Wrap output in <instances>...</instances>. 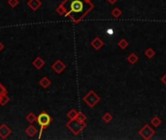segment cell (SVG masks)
<instances>
[{
    "instance_id": "6da1fadb",
    "label": "cell",
    "mask_w": 166,
    "mask_h": 140,
    "mask_svg": "<svg viewBox=\"0 0 166 140\" xmlns=\"http://www.w3.org/2000/svg\"><path fill=\"white\" fill-rule=\"evenodd\" d=\"M68 7H67V16L70 15L72 19L78 22L80 19L83 18L86 13L89 11L91 5L87 3L85 0H67Z\"/></svg>"
},
{
    "instance_id": "7a4b0ae2",
    "label": "cell",
    "mask_w": 166,
    "mask_h": 140,
    "mask_svg": "<svg viewBox=\"0 0 166 140\" xmlns=\"http://www.w3.org/2000/svg\"><path fill=\"white\" fill-rule=\"evenodd\" d=\"M36 121H37L38 125L40 126V128H41V132H42L43 129L47 128L50 126V124L52 123V118H51V116L47 114L46 112H42L41 114L37 117Z\"/></svg>"
},
{
    "instance_id": "3957f363",
    "label": "cell",
    "mask_w": 166,
    "mask_h": 140,
    "mask_svg": "<svg viewBox=\"0 0 166 140\" xmlns=\"http://www.w3.org/2000/svg\"><path fill=\"white\" fill-rule=\"evenodd\" d=\"M99 99H100V98H99L98 96L96 95L95 93H94L93 92H92V91H91V92H89L88 93V95L84 97V100H85L86 102H87V104L91 106V107H92V106H94V105L96 104V103H97V102L99 101Z\"/></svg>"
},
{
    "instance_id": "277c9868",
    "label": "cell",
    "mask_w": 166,
    "mask_h": 140,
    "mask_svg": "<svg viewBox=\"0 0 166 140\" xmlns=\"http://www.w3.org/2000/svg\"><path fill=\"white\" fill-rule=\"evenodd\" d=\"M154 133H155V131H152V129L148 125L145 126V128H143L141 131H140V135L143 136V137H144L145 139L151 138L152 136L154 135Z\"/></svg>"
},
{
    "instance_id": "5b68a950",
    "label": "cell",
    "mask_w": 166,
    "mask_h": 140,
    "mask_svg": "<svg viewBox=\"0 0 166 140\" xmlns=\"http://www.w3.org/2000/svg\"><path fill=\"white\" fill-rule=\"evenodd\" d=\"M52 68L55 70L56 73H60L64 70L65 68V64L60 61H57L56 62H55L54 64L52 65Z\"/></svg>"
},
{
    "instance_id": "8992f818",
    "label": "cell",
    "mask_w": 166,
    "mask_h": 140,
    "mask_svg": "<svg viewBox=\"0 0 166 140\" xmlns=\"http://www.w3.org/2000/svg\"><path fill=\"white\" fill-rule=\"evenodd\" d=\"M10 133H11V129L6 125H2L0 126V136H1L2 138H6Z\"/></svg>"
},
{
    "instance_id": "52a82bcc",
    "label": "cell",
    "mask_w": 166,
    "mask_h": 140,
    "mask_svg": "<svg viewBox=\"0 0 166 140\" xmlns=\"http://www.w3.org/2000/svg\"><path fill=\"white\" fill-rule=\"evenodd\" d=\"M41 1H40V0H29L28 1V3H27V5L29 6V7H30L32 10H37L40 6H41Z\"/></svg>"
},
{
    "instance_id": "ba28073f",
    "label": "cell",
    "mask_w": 166,
    "mask_h": 140,
    "mask_svg": "<svg viewBox=\"0 0 166 140\" xmlns=\"http://www.w3.org/2000/svg\"><path fill=\"white\" fill-rule=\"evenodd\" d=\"M102 45H103V42H102V40L100 39V38H95L93 41L91 42V46L93 47V48L95 49V50H99L102 47Z\"/></svg>"
},
{
    "instance_id": "9c48e42d",
    "label": "cell",
    "mask_w": 166,
    "mask_h": 140,
    "mask_svg": "<svg viewBox=\"0 0 166 140\" xmlns=\"http://www.w3.org/2000/svg\"><path fill=\"white\" fill-rule=\"evenodd\" d=\"M26 133H27L29 136H31V137H32V136H34L36 133H37V129H36L33 126H30L29 128H26Z\"/></svg>"
},
{
    "instance_id": "30bf717a",
    "label": "cell",
    "mask_w": 166,
    "mask_h": 140,
    "mask_svg": "<svg viewBox=\"0 0 166 140\" xmlns=\"http://www.w3.org/2000/svg\"><path fill=\"white\" fill-rule=\"evenodd\" d=\"M33 65H34L36 68L40 69L43 65H44V61H43L40 58H37L34 61H33Z\"/></svg>"
},
{
    "instance_id": "8fae6325",
    "label": "cell",
    "mask_w": 166,
    "mask_h": 140,
    "mask_svg": "<svg viewBox=\"0 0 166 140\" xmlns=\"http://www.w3.org/2000/svg\"><path fill=\"white\" fill-rule=\"evenodd\" d=\"M40 85H41L43 88H48V87L51 85V81L48 78H43L41 81H40Z\"/></svg>"
},
{
    "instance_id": "7c38bea8",
    "label": "cell",
    "mask_w": 166,
    "mask_h": 140,
    "mask_svg": "<svg viewBox=\"0 0 166 140\" xmlns=\"http://www.w3.org/2000/svg\"><path fill=\"white\" fill-rule=\"evenodd\" d=\"M8 101H9V97L7 96V95H6V93H3V95H0V104L4 105Z\"/></svg>"
},
{
    "instance_id": "4fadbf2b",
    "label": "cell",
    "mask_w": 166,
    "mask_h": 140,
    "mask_svg": "<svg viewBox=\"0 0 166 140\" xmlns=\"http://www.w3.org/2000/svg\"><path fill=\"white\" fill-rule=\"evenodd\" d=\"M127 61L131 63V64H134L135 62H137L138 61V56L134 55V54H131L130 56H128V58H127Z\"/></svg>"
},
{
    "instance_id": "5bb4252c",
    "label": "cell",
    "mask_w": 166,
    "mask_h": 140,
    "mask_svg": "<svg viewBox=\"0 0 166 140\" xmlns=\"http://www.w3.org/2000/svg\"><path fill=\"white\" fill-rule=\"evenodd\" d=\"M119 48H121L122 50H124L128 46V43H127V41L125 39H121V41L119 42Z\"/></svg>"
},
{
    "instance_id": "9a60e30c",
    "label": "cell",
    "mask_w": 166,
    "mask_h": 140,
    "mask_svg": "<svg viewBox=\"0 0 166 140\" xmlns=\"http://www.w3.org/2000/svg\"><path fill=\"white\" fill-rule=\"evenodd\" d=\"M112 15H113L114 18H119V17L121 15V10H119V8H116V9H114L112 11Z\"/></svg>"
},
{
    "instance_id": "2e32d148",
    "label": "cell",
    "mask_w": 166,
    "mask_h": 140,
    "mask_svg": "<svg viewBox=\"0 0 166 140\" xmlns=\"http://www.w3.org/2000/svg\"><path fill=\"white\" fill-rule=\"evenodd\" d=\"M155 51H154V50H152V49H148L147 50V51H146V53H145V55L146 56H148V58H152V56H155Z\"/></svg>"
},
{
    "instance_id": "e0dca14e",
    "label": "cell",
    "mask_w": 166,
    "mask_h": 140,
    "mask_svg": "<svg viewBox=\"0 0 166 140\" xmlns=\"http://www.w3.org/2000/svg\"><path fill=\"white\" fill-rule=\"evenodd\" d=\"M77 115H78V113L76 112L74 109H73V110H71V111L68 113V117H69V118H70L71 120H73V119H76V118H77Z\"/></svg>"
},
{
    "instance_id": "ac0fdd59",
    "label": "cell",
    "mask_w": 166,
    "mask_h": 140,
    "mask_svg": "<svg viewBox=\"0 0 166 140\" xmlns=\"http://www.w3.org/2000/svg\"><path fill=\"white\" fill-rule=\"evenodd\" d=\"M152 126H158L159 125L161 124V121L157 118V117H155V118L152 119Z\"/></svg>"
},
{
    "instance_id": "d6986e66",
    "label": "cell",
    "mask_w": 166,
    "mask_h": 140,
    "mask_svg": "<svg viewBox=\"0 0 166 140\" xmlns=\"http://www.w3.org/2000/svg\"><path fill=\"white\" fill-rule=\"evenodd\" d=\"M112 118H113V117L110 114H109V113H106V114L103 116V120H104L105 122H107V123L110 122L111 120H112Z\"/></svg>"
},
{
    "instance_id": "ffe728a7",
    "label": "cell",
    "mask_w": 166,
    "mask_h": 140,
    "mask_svg": "<svg viewBox=\"0 0 166 140\" xmlns=\"http://www.w3.org/2000/svg\"><path fill=\"white\" fill-rule=\"evenodd\" d=\"M77 119H78V121L80 122H84L85 120H86V116L83 114V113H78V115H77Z\"/></svg>"
},
{
    "instance_id": "44dd1931",
    "label": "cell",
    "mask_w": 166,
    "mask_h": 140,
    "mask_svg": "<svg viewBox=\"0 0 166 140\" xmlns=\"http://www.w3.org/2000/svg\"><path fill=\"white\" fill-rule=\"evenodd\" d=\"M36 119H37V117H35L34 115L32 114H29L28 116H27V121H29L30 123H32V122H34V121H36Z\"/></svg>"
},
{
    "instance_id": "7402d4cb",
    "label": "cell",
    "mask_w": 166,
    "mask_h": 140,
    "mask_svg": "<svg viewBox=\"0 0 166 140\" xmlns=\"http://www.w3.org/2000/svg\"><path fill=\"white\" fill-rule=\"evenodd\" d=\"M18 0H10L9 1V4L12 6V7H15V6L18 5Z\"/></svg>"
},
{
    "instance_id": "603a6c76",
    "label": "cell",
    "mask_w": 166,
    "mask_h": 140,
    "mask_svg": "<svg viewBox=\"0 0 166 140\" xmlns=\"http://www.w3.org/2000/svg\"><path fill=\"white\" fill-rule=\"evenodd\" d=\"M161 80H162V82H163L164 84L166 85V75H164L163 77H162V79H161Z\"/></svg>"
},
{
    "instance_id": "cb8c5ba5",
    "label": "cell",
    "mask_w": 166,
    "mask_h": 140,
    "mask_svg": "<svg viewBox=\"0 0 166 140\" xmlns=\"http://www.w3.org/2000/svg\"><path fill=\"white\" fill-rule=\"evenodd\" d=\"M107 32H108V34H113V29H108Z\"/></svg>"
},
{
    "instance_id": "d4e9b609",
    "label": "cell",
    "mask_w": 166,
    "mask_h": 140,
    "mask_svg": "<svg viewBox=\"0 0 166 140\" xmlns=\"http://www.w3.org/2000/svg\"><path fill=\"white\" fill-rule=\"evenodd\" d=\"M0 89H4V87H3L1 84H0ZM0 95H1V92H0Z\"/></svg>"
},
{
    "instance_id": "484cf974",
    "label": "cell",
    "mask_w": 166,
    "mask_h": 140,
    "mask_svg": "<svg viewBox=\"0 0 166 140\" xmlns=\"http://www.w3.org/2000/svg\"><path fill=\"white\" fill-rule=\"evenodd\" d=\"M2 49H3V45L1 44V43H0V51H1Z\"/></svg>"
},
{
    "instance_id": "4316f807",
    "label": "cell",
    "mask_w": 166,
    "mask_h": 140,
    "mask_svg": "<svg viewBox=\"0 0 166 140\" xmlns=\"http://www.w3.org/2000/svg\"><path fill=\"white\" fill-rule=\"evenodd\" d=\"M110 2H111V3H115L116 0H110Z\"/></svg>"
}]
</instances>
